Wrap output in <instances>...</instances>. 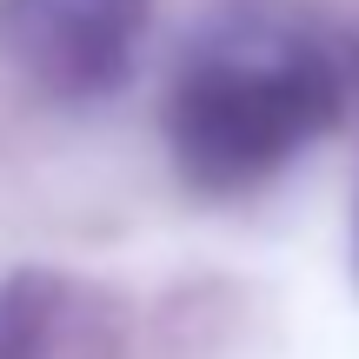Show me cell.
<instances>
[{
  "label": "cell",
  "instance_id": "obj_1",
  "mask_svg": "<svg viewBox=\"0 0 359 359\" xmlns=\"http://www.w3.org/2000/svg\"><path fill=\"white\" fill-rule=\"evenodd\" d=\"M339 107L320 53L293 40H213L167 100V140L200 193H246L306 154Z\"/></svg>",
  "mask_w": 359,
  "mask_h": 359
},
{
  "label": "cell",
  "instance_id": "obj_2",
  "mask_svg": "<svg viewBox=\"0 0 359 359\" xmlns=\"http://www.w3.org/2000/svg\"><path fill=\"white\" fill-rule=\"evenodd\" d=\"M147 0H0V53L53 100H107L133 74Z\"/></svg>",
  "mask_w": 359,
  "mask_h": 359
},
{
  "label": "cell",
  "instance_id": "obj_3",
  "mask_svg": "<svg viewBox=\"0 0 359 359\" xmlns=\"http://www.w3.org/2000/svg\"><path fill=\"white\" fill-rule=\"evenodd\" d=\"M80 293L60 273H7L0 280V359H74Z\"/></svg>",
  "mask_w": 359,
  "mask_h": 359
},
{
  "label": "cell",
  "instance_id": "obj_4",
  "mask_svg": "<svg viewBox=\"0 0 359 359\" xmlns=\"http://www.w3.org/2000/svg\"><path fill=\"white\" fill-rule=\"evenodd\" d=\"M353 80H359V53H353Z\"/></svg>",
  "mask_w": 359,
  "mask_h": 359
}]
</instances>
